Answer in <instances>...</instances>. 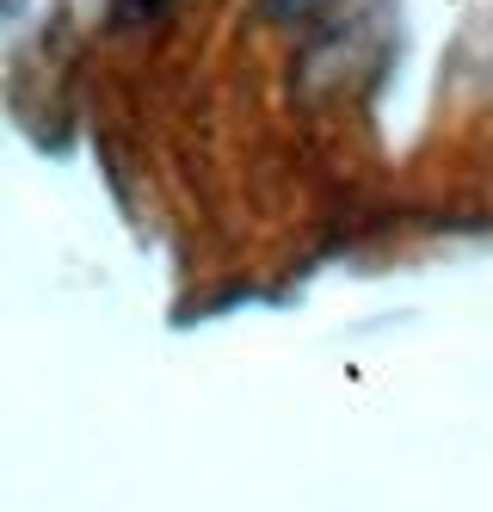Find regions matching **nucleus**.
I'll return each mask as SVG.
<instances>
[{
  "label": "nucleus",
  "mask_w": 493,
  "mask_h": 512,
  "mask_svg": "<svg viewBox=\"0 0 493 512\" xmlns=\"http://www.w3.org/2000/svg\"><path fill=\"white\" fill-rule=\"evenodd\" d=\"M167 7V0H118V13H130V19H155Z\"/></svg>",
  "instance_id": "1"
},
{
  "label": "nucleus",
  "mask_w": 493,
  "mask_h": 512,
  "mask_svg": "<svg viewBox=\"0 0 493 512\" xmlns=\"http://www.w3.org/2000/svg\"><path fill=\"white\" fill-rule=\"evenodd\" d=\"M25 7H31V0H0V25H13V19H19Z\"/></svg>",
  "instance_id": "2"
}]
</instances>
